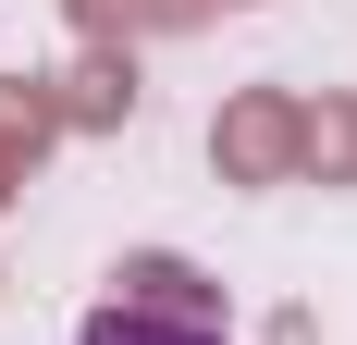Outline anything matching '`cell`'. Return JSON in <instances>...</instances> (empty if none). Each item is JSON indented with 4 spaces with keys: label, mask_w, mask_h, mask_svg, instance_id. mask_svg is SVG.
Instances as JSON below:
<instances>
[{
    "label": "cell",
    "mask_w": 357,
    "mask_h": 345,
    "mask_svg": "<svg viewBox=\"0 0 357 345\" xmlns=\"http://www.w3.org/2000/svg\"><path fill=\"white\" fill-rule=\"evenodd\" d=\"M86 345H222V333H210V321H160V309H99Z\"/></svg>",
    "instance_id": "cell-1"
}]
</instances>
